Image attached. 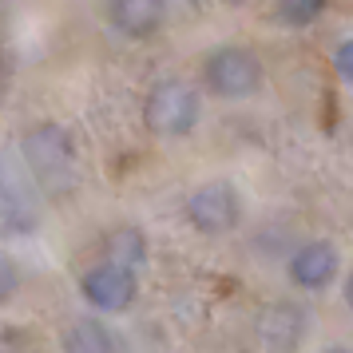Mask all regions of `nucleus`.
<instances>
[{
	"mask_svg": "<svg viewBox=\"0 0 353 353\" xmlns=\"http://www.w3.org/2000/svg\"><path fill=\"white\" fill-rule=\"evenodd\" d=\"M24 167L28 175H36L44 187L60 191L68 179H72V167H76V147H72V135H68L60 123H40L24 135Z\"/></svg>",
	"mask_w": 353,
	"mask_h": 353,
	"instance_id": "1",
	"label": "nucleus"
},
{
	"mask_svg": "<svg viewBox=\"0 0 353 353\" xmlns=\"http://www.w3.org/2000/svg\"><path fill=\"white\" fill-rule=\"evenodd\" d=\"M143 119L155 135H187L199 123V92L183 80H159L143 99Z\"/></svg>",
	"mask_w": 353,
	"mask_h": 353,
	"instance_id": "2",
	"label": "nucleus"
},
{
	"mask_svg": "<svg viewBox=\"0 0 353 353\" xmlns=\"http://www.w3.org/2000/svg\"><path fill=\"white\" fill-rule=\"evenodd\" d=\"M203 80L214 96L223 99H246L254 96L258 80H262V68H258L254 52L239 48V44H226V48H214L203 64Z\"/></svg>",
	"mask_w": 353,
	"mask_h": 353,
	"instance_id": "3",
	"label": "nucleus"
},
{
	"mask_svg": "<svg viewBox=\"0 0 353 353\" xmlns=\"http://www.w3.org/2000/svg\"><path fill=\"white\" fill-rule=\"evenodd\" d=\"M187 219L203 234H226L242 219V199L230 183H207L187 199Z\"/></svg>",
	"mask_w": 353,
	"mask_h": 353,
	"instance_id": "4",
	"label": "nucleus"
},
{
	"mask_svg": "<svg viewBox=\"0 0 353 353\" xmlns=\"http://www.w3.org/2000/svg\"><path fill=\"white\" fill-rule=\"evenodd\" d=\"M80 290L96 310H123V305L135 302V270H123L115 262H103V266L83 274Z\"/></svg>",
	"mask_w": 353,
	"mask_h": 353,
	"instance_id": "5",
	"label": "nucleus"
},
{
	"mask_svg": "<svg viewBox=\"0 0 353 353\" xmlns=\"http://www.w3.org/2000/svg\"><path fill=\"white\" fill-rule=\"evenodd\" d=\"M167 17V0H112L108 4V20L119 36L131 40H147Z\"/></svg>",
	"mask_w": 353,
	"mask_h": 353,
	"instance_id": "6",
	"label": "nucleus"
},
{
	"mask_svg": "<svg viewBox=\"0 0 353 353\" xmlns=\"http://www.w3.org/2000/svg\"><path fill=\"white\" fill-rule=\"evenodd\" d=\"M337 250L334 242H305L298 254L290 258V278L302 290H321L337 278Z\"/></svg>",
	"mask_w": 353,
	"mask_h": 353,
	"instance_id": "7",
	"label": "nucleus"
},
{
	"mask_svg": "<svg viewBox=\"0 0 353 353\" xmlns=\"http://www.w3.org/2000/svg\"><path fill=\"white\" fill-rule=\"evenodd\" d=\"M305 334V310L294 302H278L266 310L262 318V341L270 345L274 353H294L298 341Z\"/></svg>",
	"mask_w": 353,
	"mask_h": 353,
	"instance_id": "8",
	"label": "nucleus"
},
{
	"mask_svg": "<svg viewBox=\"0 0 353 353\" xmlns=\"http://www.w3.org/2000/svg\"><path fill=\"white\" fill-rule=\"evenodd\" d=\"M64 353H119V341L99 318H80L68 325Z\"/></svg>",
	"mask_w": 353,
	"mask_h": 353,
	"instance_id": "9",
	"label": "nucleus"
},
{
	"mask_svg": "<svg viewBox=\"0 0 353 353\" xmlns=\"http://www.w3.org/2000/svg\"><path fill=\"white\" fill-rule=\"evenodd\" d=\"M108 254H112L115 266H123V270H135L139 262L147 258V239L139 226H115L112 234H108Z\"/></svg>",
	"mask_w": 353,
	"mask_h": 353,
	"instance_id": "10",
	"label": "nucleus"
},
{
	"mask_svg": "<svg viewBox=\"0 0 353 353\" xmlns=\"http://www.w3.org/2000/svg\"><path fill=\"white\" fill-rule=\"evenodd\" d=\"M321 8H325V0H278V12H282V20L286 24H310V20L318 17Z\"/></svg>",
	"mask_w": 353,
	"mask_h": 353,
	"instance_id": "11",
	"label": "nucleus"
},
{
	"mask_svg": "<svg viewBox=\"0 0 353 353\" xmlns=\"http://www.w3.org/2000/svg\"><path fill=\"white\" fill-rule=\"evenodd\" d=\"M17 290H20V266H17V258L0 250V302H8Z\"/></svg>",
	"mask_w": 353,
	"mask_h": 353,
	"instance_id": "12",
	"label": "nucleus"
},
{
	"mask_svg": "<svg viewBox=\"0 0 353 353\" xmlns=\"http://www.w3.org/2000/svg\"><path fill=\"white\" fill-rule=\"evenodd\" d=\"M334 64H337V76L345 83H353V36L350 40H341L337 44V52H334Z\"/></svg>",
	"mask_w": 353,
	"mask_h": 353,
	"instance_id": "13",
	"label": "nucleus"
},
{
	"mask_svg": "<svg viewBox=\"0 0 353 353\" xmlns=\"http://www.w3.org/2000/svg\"><path fill=\"white\" fill-rule=\"evenodd\" d=\"M345 302H350V310H353V274H350V282H345Z\"/></svg>",
	"mask_w": 353,
	"mask_h": 353,
	"instance_id": "14",
	"label": "nucleus"
},
{
	"mask_svg": "<svg viewBox=\"0 0 353 353\" xmlns=\"http://www.w3.org/2000/svg\"><path fill=\"white\" fill-rule=\"evenodd\" d=\"M325 353H353V350H325Z\"/></svg>",
	"mask_w": 353,
	"mask_h": 353,
	"instance_id": "15",
	"label": "nucleus"
}]
</instances>
